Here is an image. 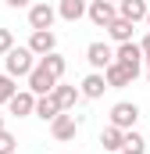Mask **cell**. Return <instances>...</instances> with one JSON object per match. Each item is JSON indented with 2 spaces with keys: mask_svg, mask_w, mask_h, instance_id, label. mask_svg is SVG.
<instances>
[{
  "mask_svg": "<svg viewBox=\"0 0 150 154\" xmlns=\"http://www.w3.org/2000/svg\"><path fill=\"white\" fill-rule=\"evenodd\" d=\"M39 61H36V54L29 50V47H11L7 54H4V68H7V75H14V79H29V72L36 68Z\"/></svg>",
  "mask_w": 150,
  "mask_h": 154,
  "instance_id": "obj_1",
  "label": "cell"
},
{
  "mask_svg": "<svg viewBox=\"0 0 150 154\" xmlns=\"http://www.w3.org/2000/svg\"><path fill=\"white\" fill-rule=\"evenodd\" d=\"M57 82H61V79L54 75V72H46V65H43V61H39L36 68L29 72V90H32L36 97H46V93H54V86H57Z\"/></svg>",
  "mask_w": 150,
  "mask_h": 154,
  "instance_id": "obj_2",
  "label": "cell"
},
{
  "mask_svg": "<svg viewBox=\"0 0 150 154\" xmlns=\"http://www.w3.org/2000/svg\"><path fill=\"white\" fill-rule=\"evenodd\" d=\"M136 122H140V104L118 100L111 108V125H118V129H136Z\"/></svg>",
  "mask_w": 150,
  "mask_h": 154,
  "instance_id": "obj_3",
  "label": "cell"
},
{
  "mask_svg": "<svg viewBox=\"0 0 150 154\" xmlns=\"http://www.w3.org/2000/svg\"><path fill=\"white\" fill-rule=\"evenodd\" d=\"M140 72H132L129 65H122V61H111L107 68H104V79H107V86L111 90H125V86H132Z\"/></svg>",
  "mask_w": 150,
  "mask_h": 154,
  "instance_id": "obj_4",
  "label": "cell"
},
{
  "mask_svg": "<svg viewBox=\"0 0 150 154\" xmlns=\"http://www.w3.org/2000/svg\"><path fill=\"white\" fill-rule=\"evenodd\" d=\"M86 18H89L93 25L107 29L114 18H118V4H111V0H89V11H86Z\"/></svg>",
  "mask_w": 150,
  "mask_h": 154,
  "instance_id": "obj_5",
  "label": "cell"
},
{
  "mask_svg": "<svg viewBox=\"0 0 150 154\" xmlns=\"http://www.w3.org/2000/svg\"><path fill=\"white\" fill-rule=\"evenodd\" d=\"M86 61H89V68H93V72H104V68H107L111 61H118V57H114V50L107 47V43H100V39H97V43H89V47H86Z\"/></svg>",
  "mask_w": 150,
  "mask_h": 154,
  "instance_id": "obj_6",
  "label": "cell"
},
{
  "mask_svg": "<svg viewBox=\"0 0 150 154\" xmlns=\"http://www.w3.org/2000/svg\"><path fill=\"white\" fill-rule=\"evenodd\" d=\"M36 93H32V90H18V93H14V97H11V100H7V111H11V115L14 118H25V115H36Z\"/></svg>",
  "mask_w": 150,
  "mask_h": 154,
  "instance_id": "obj_7",
  "label": "cell"
},
{
  "mask_svg": "<svg viewBox=\"0 0 150 154\" xmlns=\"http://www.w3.org/2000/svg\"><path fill=\"white\" fill-rule=\"evenodd\" d=\"M57 18H61V14H57V7H50V4H32V7H29V25H32V32H36V29H54Z\"/></svg>",
  "mask_w": 150,
  "mask_h": 154,
  "instance_id": "obj_8",
  "label": "cell"
},
{
  "mask_svg": "<svg viewBox=\"0 0 150 154\" xmlns=\"http://www.w3.org/2000/svg\"><path fill=\"white\" fill-rule=\"evenodd\" d=\"M114 57H118L122 65H129L132 72H140V65L147 61V54H143V47H140V43H132V39H129V43H118V50H114Z\"/></svg>",
  "mask_w": 150,
  "mask_h": 154,
  "instance_id": "obj_9",
  "label": "cell"
},
{
  "mask_svg": "<svg viewBox=\"0 0 150 154\" xmlns=\"http://www.w3.org/2000/svg\"><path fill=\"white\" fill-rule=\"evenodd\" d=\"M29 50H32L36 57H46V54L57 50V36H54L50 29H36V32L29 36Z\"/></svg>",
  "mask_w": 150,
  "mask_h": 154,
  "instance_id": "obj_10",
  "label": "cell"
},
{
  "mask_svg": "<svg viewBox=\"0 0 150 154\" xmlns=\"http://www.w3.org/2000/svg\"><path fill=\"white\" fill-rule=\"evenodd\" d=\"M75 129H79V118L68 115V111H61V115L50 122V133H54V140H61V143H64V140H72Z\"/></svg>",
  "mask_w": 150,
  "mask_h": 154,
  "instance_id": "obj_11",
  "label": "cell"
},
{
  "mask_svg": "<svg viewBox=\"0 0 150 154\" xmlns=\"http://www.w3.org/2000/svg\"><path fill=\"white\" fill-rule=\"evenodd\" d=\"M79 90H82V97H86V100H97V97H104V90H111V86H107L104 72H89V75L82 79V86H79Z\"/></svg>",
  "mask_w": 150,
  "mask_h": 154,
  "instance_id": "obj_12",
  "label": "cell"
},
{
  "mask_svg": "<svg viewBox=\"0 0 150 154\" xmlns=\"http://www.w3.org/2000/svg\"><path fill=\"white\" fill-rule=\"evenodd\" d=\"M50 97H54V100H57V104H61V111H72L75 104H79V100H82V90H79V86H64V82H57V86H54V93H50Z\"/></svg>",
  "mask_w": 150,
  "mask_h": 154,
  "instance_id": "obj_13",
  "label": "cell"
},
{
  "mask_svg": "<svg viewBox=\"0 0 150 154\" xmlns=\"http://www.w3.org/2000/svg\"><path fill=\"white\" fill-rule=\"evenodd\" d=\"M147 11H150L147 0H118V14L129 22H147Z\"/></svg>",
  "mask_w": 150,
  "mask_h": 154,
  "instance_id": "obj_14",
  "label": "cell"
},
{
  "mask_svg": "<svg viewBox=\"0 0 150 154\" xmlns=\"http://www.w3.org/2000/svg\"><path fill=\"white\" fill-rule=\"evenodd\" d=\"M132 32H136V22H129V18H122V14L107 25V36H111L114 43H129V39H132Z\"/></svg>",
  "mask_w": 150,
  "mask_h": 154,
  "instance_id": "obj_15",
  "label": "cell"
},
{
  "mask_svg": "<svg viewBox=\"0 0 150 154\" xmlns=\"http://www.w3.org/2000/svg\"><path fill=\"white\" fill-rule=\"evenodd\" d=\"M100 143H104V151L122 154V147H125V129H118V125H104V133H100Z\"/></svg>",
  "mask_w": 150,
  "mask_h": 154,
  "instance_id": "obj_16",
  "label": "cell"
},
{
  "mask_svg": "<svg viewBox=\"0 0 150 154\" xmlns=\"http://www.w3.org/2000/svg\"><path fill=\"white\" fill-rule=\"evenodd\" d=\"M86 11H89L86 0H61V4H57V14H61L64 22H79V18H86Z\"/></svg>",
  "mask_w": 150,
  "mask_h": 154,
  "instance_id": "obj_17",
  "label": "cell"
},
{
  "mask_svg": "<svg viewBox=\"0 0 150 154\" xmlns=\"http://www.w3.org/2000/svg\"><path fill=\"white\" fill-rule=\"evenodd\" d=\"M57 115H61V104H57V100H54L50 93L36 100V118H43V122H54Z\"/></svg>",
  "mask_w": 150,
  "mask_h": 154,
  "instance_id": "obj_18",
  "label": "cell"
},
{
  "mask_svg": "<svg viewBox=\"0 0 150 154\" xmlns=\"http://www.w3.org/2000/svg\"><path fill=\"white\" fill-rule=\"evenodd\" d=\"M122 154H147V140H143V133L125 129V147H122Z\"/></svg>",
  "mask_w": 150,
  "mask_h": 154,
  "instance_id": "obj_19",
  "label": "cell"
},
{
  "mask_svg": "<svg viewBox=\"0 0 150 154\" xmlns=\"http://www.w3.org/2000/svg\"><path fill=\"white\" fill-rule=\"evenodd\" d=\"M39 61L46 65V72H54L57 79H64V68H68V61H64V57H61L57 50H54V54H46V57H39Z\"/></svg>",
  "mask_w": 150,
  "mask_h": 154,
  "instance_id": "obj_20",
  "label": "cell"
},
{
  "mask_svg": "<svg viewBox=\"0 0 150 154\" xmlns=\"http://www.w3.org/2000/svg\"><path fill=\"white\" fill-rule=\"evenodd\" d=\"M14 93H18V86H14V75H7V72H4V75H0V104H7Z\"/></svg>",
  "mask_w": 150,
  "mask_h": 154,
  "instance_id": "obj_21",
  "label": "cell"
},
{
  "mask_svg": "<svg viewBox=\"0 0 150 154\" xmlns=\"http://www.w3.org/2000/svg\"><path fill=\"white\" fill-rule=\"evenodd\" d=\"M14 143H18V140H14V136H11V133L4 129V133H0V154H14V151H18Z\"/></svg>",
  "mask_w": 150,
  "mask_h": 154,
  "instance_id": "obj_22",
  "label": "cell"
},
{
  "mask_svg": "<svg viewBox=\"0 0 150 154\" xmlns=\"http://www.w3.org/2000/svg\"><path fill=\"white\" fill-rule=\"evenodd\" d=\"M11 47H14V32L11 29H0V54H7Z\"/></svg>",
  "mask_w": 150,
  "mask_h": 154,
  "instance_id": "obj_23",
  "label": "cell"
},
{
  "mask_svg": "<svg viewBox=\"0 0 150 154\" xmlns=\"http://www.w3.org/2000/svg\"><path fill=\"white\" fill-rule=\"evenodd\" d=\"M4 4H7V7H14V11H18V7H32V0H4Z\"/></svg>",
  "mask_w": 150,
  "mask_h": 154,
  "instance_id": "obj_24",
  "label": "cell"
},
{
  "mask_svg": "<svg viewBox=\"0 0 150 154\" xmlns=\"http://www.w3.org/2000/svg\"><path fill=\"white\" fill-rule=\"evenodd\" d=\"M140 47H143V54H147V57H150V32H147V36H143V39H140Z\"/></svg>",
  "mask_w": 150,
  "mask_h": 154,
  "instance_id": "obj_25",
  "label": "cell"
},
{
  "mask_svg": "<svg viewBox=\"0 0 150 154\" xmlns=\"http://www.w3.org/2000/svg\"><path fill=\"white\" fill-rule=\"evenodd\" d=\"M147 86H150V57H147Z\"/></svg>",
  "mask_w": 150,
  "mask_h": 154,
  "instance_id": "obj_26",
  "label": "cell"
},
{
  "mask_svg": "<svg viewBox=\"0 0 150 154\" xmlns=\"http://www.w3.org/2000/svg\"><path fill=\"white\" fill-rule=\"evenodd\" d=\"M0 133H4V115H0Z\"/></svg>",
  "mask_w": 150,
  "mask_h": 154,
  "instance_id": "obj_27",
  "label": "cell"
},
{
  "mask_svg": "<svg viewBox=\"0 0 150 154\" xmlns=\"http://www.w3.org/2000/svg\"><path fill=\"white\" fill-rule=\"evenodd\" d=\"M147 25H150V11H147Z\"/></svg>",
  "mask_w": 150,
  "mask_h": 154,
  "instance_id": "obj_28",
  "label": "cell"
},
{
  "mask_svg": "<svg viewBox=\"0 0 150 154\" xmlns=\"http://www.w3.org/2000/svg\"><path fill=\"white\" fill-rule=\"evenodd\" d=\"M111 4H118V0H111Z\"/></svg>",
  "mask_w": 150,
  "mask_h": 154,
  "instance_id": "obj_29",
  "label": "cell"
},
{
  "mask_svg": "<svg viewBox=\"0 0 150 154\" xmlns=\"http://www.w3.org/2000/svg\"><path fill=\"white\" fill-rule=\"evenodd\" d=\"M14 154H18V151H14Z\"/></svg>",
  "mask_w": 150,
  "mask_h": 154,
  "instance_id": "obj_30",
  "label": "cell"
}]
</instances>
